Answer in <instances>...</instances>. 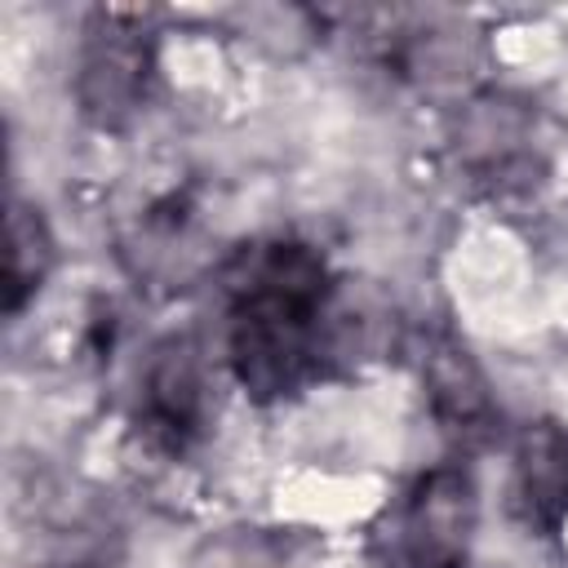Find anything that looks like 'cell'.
<instances>
[{
	"label": "cell",
	"mask_w": 568,
	"mask_h": 568,
	"mask_svg": "<svg viewBox=\"0 0 568 568\" xmlns=\"http://www.w3.org/2000/svg\"><path fill=\"white\" fill-rule=\"evenodd\" d=\"M422 377L430 390V408L444 426L453 430H479L493 417V395L488 382L479 373V364L470 359V351L453 337H430L426 355H422Z\"/></svg>",
	"instance_id": "cell-6"
},
{
	"label": "cell",
	"mask_w": 568,
	"mask_h": 568,
	"mask_svg": "<svg viewBox=\"0 0 568 568\" xmlns=\"http://www.w3.org/2000/svg\"><path fill=\"white\" fill-rule=\"evenodd\" d=\"M231 368L253 399L297 390L324 364L328 266L311 244L271 240L235 257L231 275Z\"/></svg>",
	"instance_id": "cell-1"
},
{
	"label": "cell",
	"mask_w": 568,
	"mask_h": 568,
	"mask_svg": "<svg viewBox=\"0 0 568 568\" xmlns=\"http://www.w3.org/2000/svg\"><path fill=\"white\" fill-rule=\"evenodd\" d=\"M142 426L164 439L169 448H182L204 426V373L186 342H164L155 359L146 364L142 382Z\"/></svg>",
	"instance_id": "cell-5"
},
{
	"label": "cell",
	"mask_w": 568,
	"mask_h": 568,
	"mask_svg": "<svg viewBox=\"0 0 568 568\" xmlns=\"http://www.w3.org/2000/svg\"><path fill=\"white\" fill-rule=\"evenodd\" d=\"M53 266V235L36 204L13 200L4 226V315H18Z\"/></svg>",
	"instance_id": "cell-7"
},
{
	"label": "cell",
	"mask_w": 568,
	"mask_h": 568,
	"mask_svg": "<svg viewBox=\"0 0 568 568\" xmlns=\"http://www.w3.org/2000/svg\"><path fill=\"white\" fill-rule=\"evenodd\" d=\"M151 75V36L138 13L102 9L84 27L80 67H75V98L80 111L98 129H120L146 98Z\"/></svg>",
	"instance_id": "cell-2"
},
{
	"label": "cell",
	"mask_w": 568,
	"mask_h": 568,
	"mask_svg": "<svg viewBox=\"0 0 568 568\" xmlns=\"http://www.w3.org/2000/svg\"><path fill=\"white\" fill-rule=\"evenodd\" d=\"M475 484L462 466L426 470L399 515H395V555L404 568H466L475 541Z\"/></svg>",
	"instance_id": "cell-3"
},
{
	"label": "cell",
	"mask_w": 568,
	"mask_h": 568,
	"mask_svg": "<svg viewBox=\"0 0 568 568\" xmlns=\"http://www.w3.org/2000/svg\"><path fill=\"white\" fill-rule=\"evenodd\" d=\"M510 497L532 532H559L568 524V430L559 422H532L519 430Z\"/></svg>",
	"instance_id": "cell-4"
}]
</instances>
